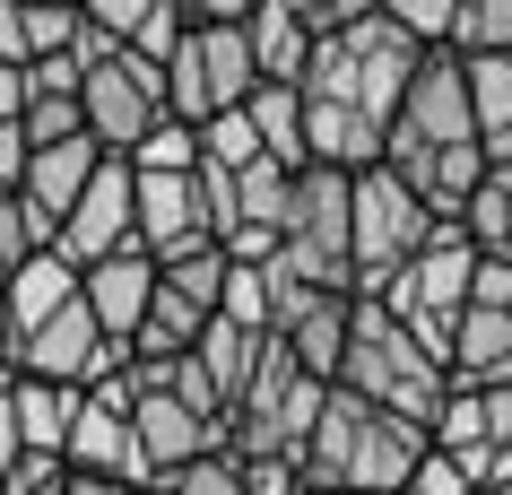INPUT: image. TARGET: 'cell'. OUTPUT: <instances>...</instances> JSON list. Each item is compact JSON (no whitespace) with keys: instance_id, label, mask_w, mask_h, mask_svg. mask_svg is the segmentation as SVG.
I'll list each match as a JSON object with an SVG mask.
<instances>
[{"instance_id":"cell-1","label":"cell","mask_w":512,"mask_h":495,"mask_svg":"<svg viewBox=\"0 0 512 495\" xmlns=\"http://www.w3.org/2000/svg\"><path fill=\"white\" fill-rule=\"evenodd\" d=\"M434 435L426 426H408V417H382L374 400H356V391H330L322 426H313V443H304V487L322 495H408L417 487V469H426Z\"/></svg>"},{"instance_id":"cell-2","label":"cell","mask_w":512,"mask_h":495,"mask_svg":"<svg viewBox=\"0 0 512 495\" xmlns=\"http://www.w3.org/2000/svg\"><path fill=\"white\" fill-rule=\"evenodd\" d=\"M426 44H408L391 18H356L339 35H313V61H304V96L313 105H365L374 122H400V96L417 79Z\"/></svg>"},{"instance_id":"cell-3","label":"cell","mask_w":512,"mask_h":495,"mask_svg":"<svg viewBox=\"0 0 512 495\" xmlns=\"http://www.w3.org/2000/svg\"><path fill=\"white\" fill-rule=\"evenodd\" d=\"M339 391H356V400H374L382 417H408V426H426V435H434V417H443V400H452V374L391 322V304H382V296H356V339H348V374H339Z\"/></svg>"},{"instance_id":"cell-4","label":"cell","mask_w":512,"mask_h":495,"mask_svg":"<svg viewBox=\"0 0 512 495\" xmlns=\"http://www.w3.org/2000/svg\"><path fill=\"white\" fill-rule=\"evenodd\" d=\"M434 235H443V218L408 192L391 165L356 174V296H382V287H391Z\"/></svg>"},{"instance_id":"cell-5","label":"cell","mask_w":512,"mask_h":495,"mask_svg":"<svg viewBox=\"0 0 512 495\" xmlns=\"http://www.w3.org/2000/svg\"><path fill=\"white\" fill-rule=\"evenodd\" d=\"M87 105V139L105 148V157H131V148H148V139L174 122V105H165V70L139 53H113L105 70H87L79 87Z\"/></svg>"},{"instance_id":"cell-6","label":"cell","mask_w":512,"mask_h":495,"mask_svg":"<svg viewBox=\"0 0 512 495\" xmlns=\"http://www.w3.org/2000/svg\"><path fill=\"white\" fill-rule=\"evenodd\" d=\"M400 139L417 148H478V113H469V61L460 53H426L417 61V79L400 96Z\"/></svg>"},{"instance_id":"cell-7","label":"cell","mask_w":512,"mask_h":495,"mask_svg":"<svg viewBox=\"0 0 512 495\" xmlns=\"http://www.w3.org/2000/svg\"><path fill=\"white\" fill-rule=\"evenodd\" d=\"M61 261H79V270H96V261H113V252H139V174L122 157H105V174L87 183V200L70 209V226H61Z\"/></svg>"},{"instance_id":"cell-8","label":"cell","mask_w":512,"mask_h":495,"mask_svg":"<svg viewBox=\"0 0 512 495\" xmlns=\"http://www.w3.org/2000/svg\"><path fill=\"white\" fill-rule=\"evenodd\" d=\"M61 469H70V478H122V487H157V478H148V452H139V435H131V409H105L96 391H87L79 426H70V443H61Z\"/></svg>"},{"instance_id":"cell-9","label":"cell","mask_w":512,"mask_h":495,"mask_svg":"<svg viewBox=\"0 0 512 495\" xmlns=\"http://www.w3.org/2000/svg\"><path fill=\"white\" fill-rule=\"evenodd\" d=\"M191 244H217L209 209H200V183L191 174H139V252L148 261H174Z\"/></svg>"},{"instance_id":"cell-10","label":"cell","mask_w":512,"mask_h":495,"mask_svg":"<svg viewBox=\"0 0 512 495\" xmlns=\"http://www.w3.org/2000/svg\"><path fill=\"white\" fill-rule=\"evenodd\" d=\"M87 313H96L105 339L131 348L139 330H148V313H157V261H148V252H113V261H96V270H87Z\"/></svg>"},{"instance_id":"cell-11","label":"cell","mask_w":512,"mask_h":495,"mask_svg":"<svg viewBox=\"0 0 512 495\" xmlns=\"http://www.w3.org/2000/svg\"><path fill=\"white\" fill-rule=\"evenodd\" d=\"M304 148H313V165H330V174H374V165L391 157V122H374L365 105H313V96H304Z\"/></svg>"},{"instance_id":"cell-12","label":"cell","mask_w":512,"mask_h":495,"mask_svg":"<svg viewBox=\"0 0 512 495\" xmlns=\"http://www.w3.org/2000/svg\"><path fill=\"white\" fill-rule=\"evenodd\" d=\"M452 383L460 391H512V313L469 304L452 330Z\"/></svg>"},{"instance_id":"cell-13","label":"cell","mask_w":512,"mask_h":495,"mask_svg":"<svg viewBox=\"0 0 512 495\" xmlns=\"http://www.w3.org/2000/svg\"><path fill=\"white\" fill-rule=\"evenodd\" d=\"M105 174V148L96 139H61V148H35V165H27V200L53 218V235L70 226V209L87 200V183Z\"/></svg>"},{"instance_id":"cell-14","label":"cell","mask_w":512,"mask_h":495,"mask_svg":"<svg viewBox=\"0 0 512 495\" xmlns=\"http://www.w3.org/2000/svg\"><path fill=\"white\" fill-rule=\"evenodd\" d=\"M261 357H270V330H243V322H226V313H217V322L200 330V348H191V365L209 374V391L226 400V417L243 409V391H252Z\"/></svg>"},{"instance_id":"cell-15","label":"cell","mask_w":512,"mask_h":495,"mask_svg":"<svg viewBox=\"0 0 512 495\" xmlns=\"http://www.w3.org/2000/svg\"><path fill=\"white\" fill-rule=\"evenodd\" d=\"M87 296V270L79 261H61V252H44V261H27V270L9 278V322H18V339H35V330L53 322V313H70V304Z\"/></svg>"},{"instance_id":"cell-16","label":"cell","mask_w":512,"mask_h":495,"mask_svg":"<svg viewBox=\"0 0 512 495\" xmlns=\"http://www.w3.org/2000/svg\"><path fill=\"white\" fill-rule=\"evenodd\" d=\"M348 339H356V296H322L296 330H287V357H296L313 383L339 391V374H348Z\"/></svg>"},{"instance_id":"cell-17","label":"cell","mask_w":512,"mask_h":495,"mask_svg":"<svg viewBox=\"0 0 512 495\" xmlns=\"http://www.w3.org/2000/svg\"><path fill=\"white\" fill-rule=\"evenodd\" d=\"M243 35H252L261 87H304V61H313V27H304L287 0H261V9L243 18Z\"/></svg>"},{"instance_id":"cell-18","label":"cell","mask_w":512,"mask_h":495,"mask_svg":"<svg viewBox=\"0 0 512 495\" xmlns=\"http://www.w3.org/2000/svg\"><path fill=\"white\" fill-rule=\"evenodd\" d=\"M9 400H18V435H27V452H53V461H61V443H70V426H79L87 391L79 383H44V374H18Z\"/></svg>"},{"instance_id":"cell-19","label":"cell","mask_w":512,"mask_h":495,"mask_svg":"<svg viewBox=\"0 0 512 495\" xmlns=\"http://www.w3.org/2000/svg\"><path fill=\"white\" fill-rule=\"evenodd\" d=\"M243 113H252V131H261V157H270V165H287V174L313 165V148H304V87H261Z\"/></svg>"},{"instance_id":"cell-20","label":"cell","mask_w":512,"mask_h":495,"mask_svg":"<svg viewBox=\"0 0 512 495\" xmlns=\"http://www.w3.org/2000/svg\"><path fill=\"white\" fill-rule=\"evenodd\" d=\"M460 235H469L486 261H512V174H504V165H486V183L469 192V209H460Z\"/></svg>"},{"instance_id":"cell-21","label":"cell","mask_w":512,"mask_h":495,"mask_svg":"<svg viewBox=\"0 0 512 495\" xmlns=\"http://www.w3.org/2000/svg\"><path fill=\"white\" fill-rule=\"evenodd\" d=\"M469 113H478V139L512 131V53H478L469 61Z\"/></svg>"},{"instance_id":"cell-22","label":"cell","mask_w":512,"mask_h":495,"mask_svg":"<svg viewBox=\"0 0 512 495\" xmlns=\"http://www.w3.org/2000/svg\"><path fill=\"white\" fill-rule=\"evenodd\" d=\"M452 53H460V61H478V53H512V0H460Z\"/></svg>"},{"instance_id":"cell-23","label":"cell","mask_w":512,"mask_h":495,"mask_svg":"<svg viewBox=\"0 0 512 495\" xmlns=\"http://www.w3.org/2000/svg\"><path fill=\"white\" fill-rule=\"evenodd\" d=\"M382 18L408 35V44H426V53H452V27H460V0H382Z\"/></svg>"},{"instance_id":"cell-24","label":"cell","mask_w":512,"mask_h":495,"mask_svg":"<svg viewBox=\"0 0 512 495\" xmlns=\"http://www.w3.org/2000/svg\"><path fill=\"white\" fill-rule=\"evenodd\" d=\"M200 165H226V174L261 165V131H252V113H217L209 131H200Z\"/></svg>"},{"instance_id":"cell-25","label":"cell","mask_w":512,"mask_h":495,"mask_svg":"<svg viewBox=\"0 0 512 495\" xmlns=\"http://www.w3.org/2000/svg\"><path fill=\"white\" fill-rule=\"evenodd\" d=\"M131 174H200V131H191V122H165L157 139H148V148H131Z\"/></svg>"},{"instance_id":"cell-26","label":"cell","mask_w":512,"mask_h":495,"mask_svg":"<svg viewBox=\"0 0 512 495\" xmlns=\"http://www.w3.org/2000/svg\"><path fill=\"white\" fill-rule=\"evenodd\" d=\"M18 131H27V148H61V139H87V105H79V96H35Z\"/></svg>"},{"instance_id":"cell-27","label":"cell","mask_w":512,"mask_h":495,"mask_svg":"<svg viewBox=\"0 0 512 495\" xmlns=\"http://www.w3.org/2000/svg\"><path fill=\"white\" fill-rule=\"evenodd\" d=\"M165 487H174V495H243V487H252V469H243L235 452H226V443H217L209 461H191L183 478H165Z\"/></svg>"},{"instance_id":"cell-28","label":"cell","mask_w":512,"mask_h":495,"mask_svg":"<svg viewBox=\"0 0 512 495\" xmlns=\"http://www.w3.org/2000/svg\"><path fill=\"white\" fill-rule=\"evenodd\" d=\"M226 322L270 330V287H261V270H252V261H235V270H226Z\"/></svg>"},{"instance_id":"cell-29","label":"cell","mask_w":512,"mask_h":495,"mask_svg":"<svg viewBox=\"0 0 512 495\" xmlns=\"http://www.w3.org/2000/svg\"><path fill=\"white\" fill-rule=\"evenodd\" d=\"M287 9H296L313 35H339V27H356V18H374L382 0H287Z\"/></svg>"},{"instance_id":"cell-30","label":"cell","mask_w":512,"mask_h":495,"mask_svg":"<svg viewBox=\"0 0 512 495\" xmlns=\"http://www.w3.org/2000/svg\"><path fill=\"white\" fill-rule=\"evenodd\" d=\"M9 495H70V469L53 452H27V461L9 469Z\"/></svg>"},{"instance_id":"cell-31","label":"cell","mask_w":512,"mask_h":495,"mask_svg":"<svg viewBox=\"0 0 512 495\" xmlns=\"http://www.w3.org/2000/svg\"><path fill=\"white\" fill-rule=\"evenodd\" d=\"M0 61L9 70H35V35H27V9L18 0H0Z\"/></svg>"},{"instance_id":"cell-32","label":"cell","mask_w":512,"mask_h":495,"mask_svg":"<svg viewBox=\"0 0 512 495\" xmlns=\"http://www.w3.org/2000/svg\"><path fill=\"white\" fill-rule=\"evenodd\" d=\"M27 79H35V96H79L87 70H79V53H53V61H35Z\"/></svg>"},{"instance_id":"cell-33","label":"cell","mask_w":512,"mask_h":495,"mask_svg":"<svg viewBox=\"0 0 512 495\" xmlns=\"http://www.w3.org/2000/svg\"><path fill=\"white\" fill-rule=\"evenodd\" d=\"M469 304H495V313H512V261H486V252H478V278H469Z\"/></svg>"},{"instance_id":"cell-34","label":"cell","mask_w":512,"mask_h":495,"mask_svg":"<svg viewBox=\"0 0 512 495\" xmlns=\"http://www.w3.org/2000/svg\"><path fill=\"white\" fill-rule=\"evenodd\" d=\"M408 495H478V487H469V469H460V461L426 452V469H417V487H408Z\"/></svg>"},{"instance_id":"cell-35","label":"cell","mask_w":512,"mask_h":495,"mask_svg":"<svg viewBox=\"0 0 512 495\" xmlns=\"http://www.w3.org/2000/svg\"><path fill=\"white\" fill-rule=\"evenodd\" d=\"M243 469H252V487H243V495H313L296 461H243Z\"/></svg>"},{"instance_id":"cell-36","label":"cell","mask_w":512,"mask_h":495,"mask_svg":"<svg viewBox=\"0 0 512 495\" xmlns=\"http://www.w3.org/2000/svg\"><path fill=\"white\" fill-rule=\"evenodd\" d=\"M27 461V435H18V400H9V383H0V478Z\"/></svg>"},{"instance_id":"cell-37","label":"cell","mask_w":512,"mask_h":495,"mask_svg":"<svg viewBox=\"0 0 512 495\" xmlns=\"http://www.w3.org/2000/svg\"><path fill=\"white\" fill-rule=\"evenodd\" d=\"M27 105H35V79L0 61V122H27Z\"/></svg>"},{"instance_id":"cell-38","label":"cell","mask_w":512,"mask_h":495,"mask_svg":"<svg viewBox=\"0 0 512 495\" xmlns=\"http://www.w3.org/2000/svg\"><path fill=\"white\" fill-rule=\"evenodd\" d=\"M18 348H27V339H18V322H9V304H0V383H18Z\"/></svg>"},{"instance_id":"cell-39","label":"cell","mask_w":512,"mask_h":495,"mask_svg":"<svg viewBox=\"0 0 512 495\" xmlns=\"http://www.w3.org/2000/svg\"><path fill=\"white\" fill-rule=\"evenodd\" d=\"M70 495H148V487H122V478H70Z\"/></svg>"},{"instance_id":"cell-40","label":"cell","mask_w":512,"mask_h":495,"mask_svg":"<svg viewBox=\"0 0 512 495\" xmlns=\"http://www.w3.org/2000/svg\"><path fill=\"white\" fill-rule=\"evenodd\" d=\"M18 9H87V0H18Z\"/></svg>"},{"instance_id":"cell-41","label":"cell","mask_w":512,"mask_h":495,"mask_svg":"<svg viewBox=\"0 0 512 495\" xmlns=\"http://www.w3.org/2000/svg\"><path fill=\"white\" fill-rule=\"evenodd\" d=\"M0 296H9V261H0Z\"/></svg>"},{"instance_id":"cell-42","label":"cell","mask_w":512,"mask_h":495,"mask_svg":"<svg viewBox=\"0 0 512 495\" xmlns=\"http://www.w3.org/2000/svg\"><path fill=\"white\" fill-rule=\"evenodd\" d=\"M148 495H174V487H148Z\"/></svg>"},{"instance_id":"cell-43","label":"cell","mask_w":512,"mask_h":495,"mask_svg":"<svg viewBox=\"0 0 512 495\" xmlns=\"http://www.w3.org/2000/svg\"><path fill=\"white\" fill-rule=\"evenodd\" d=\"M0 495H9V478H0Z\"/></svg>"}]
</instances>
